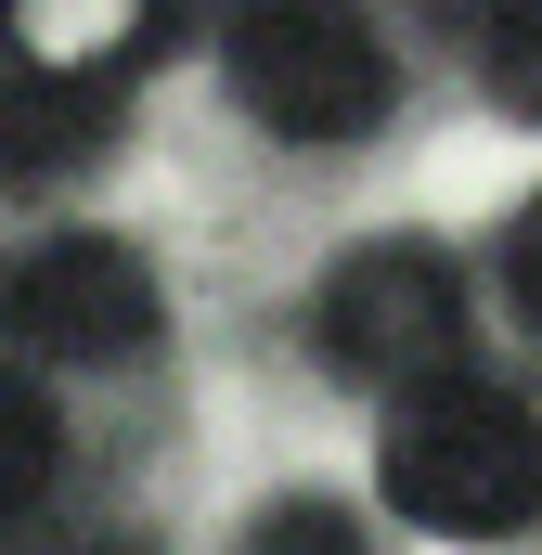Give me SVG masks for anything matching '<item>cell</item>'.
Segmentation results:
<instances>
[{"label":"cell","mask_w":542,"mask_h":555,"mask_svg":"<svg viewBox=\"0 0 542 555\" xmlns=\"http://www.w3.org/2000/svg\"><path fill=\"white\" fill-rule=\"evenodd\" d=\"M388 504L439 543H504L542 517V426L491 375H439L388 401Z\"/></svg>","instance_id":"obj_1"},{"label":"cell","mask_w":542,"mask_h":555,"mask_svg":"<svg viewBox=\"0 0 542 555\" xmlns=\"http://www.w3.org/2000/svg\"><path fill=\"white\" fill-rule=\"evenodd\" d=\"M310 349L349 375V388H439V375H465V272L426 246V233H388V246H349L323 297H310Z\"/></svg>","instance_id":"obj_2"},{"label":"cell","mask_w":542,"mask_h":555,"mask_svg":"<svg viewBox=\"0 0 542 555\" xmlns=\"http://www.w3.org/2000/svg\"><path fill=\"white\" fill-rule=\"evenodd\" d=\"M0 336L26 362H78V375H117L155 349V272L117 233H26L0 259Z\"/></svg>","instance_id":"obj_3"},{"label":"cell","mask_w":542,"mask_h":555,"mask_svg":"<svg viewBox=\"0 0 542 555\" xmlns=\"http://www.w3.org/2000/svg\"><path fill=\"white\" fill-rule=\"evenodd\" d=\"M388 39L362 13H246L233 26V104L284 142H362L388 117Z\"/></svg>","instance_id":"obj_4"},{"label":"cell","mask_w":542,"mask_h":555,"mask_svg":"<svg viewBox=\"0 0 542 555\" xmlns=\"http://www.w3.org/2000/svg\"><path fill=\"white\" fill-rule=\"evenodd\" d=\"M104 130H117V104L91 78H52V65H13L0 52V181H52V168H78Z\"/></svg>","instance_id":"obj_5"},{"label":"cell","mask_w":542,"mask_h":555,"mask_svg":"<svg viewBox=\"0 0 542 555\" xmlns=\"http://www.w3.org/2000/svg\"><path fill=\"white\" fill-rule=\"evenodd\" d=\"M39 491H52V401H39V375L0 362V543L39 517Z\"/></svg>","instance_id":"obj_6"},{"label":"cell","mask_w":542,"mask_h":555,"mask_svg":"<svg viewBox=\"0 0 542 555\" xmlns=\"http://www.w3.org/2000/svg\"><path fill=\"white\" fill-rule=\"evenodd\" d=\"M478 91H491L504 117H530V130H542V0H517V13L478 26Z\"/></svg>","instance_id":"obj_7"},{"label":"cell","mask_w":542,"mask_h":555,"mask_svg":"<svg viewBox=\"0 0 542 555\" xmlns=\"http://www.w3.org/2000/svg\"><path fill=\"white\" fill-rule=\"evenodd\" d=\"M233 555H375V543H362V517H349V504H259Z\"/></svg>","instance_id":"obj_8"},{"label":"cell","mask_w":542,"mask_h":555,"mask_svg":"<svg viewBox=\"0 0 542 555\" xmlns=\"http://www.w3.org/2000/svg\"><path fill=\"white\" fill-rule=\"evenodd\" d=\"M491 284H504V310H517V323H542V194L491 233Z\"/></svg>","instance_id":"obj_9"},{"label":"cell","mask_w":542,"mask_h":555,"mask_svg":"<svg viewBox=\"0 0 542 555\" xmlns=\"http://www.w3.org/2000/svg\"><path fill=\"white\" fill-rule=\"evenodd\" d=\"M65 555H142V543H65Z\"/></svg>","instance_id":"obj_10"}]
</instances>
